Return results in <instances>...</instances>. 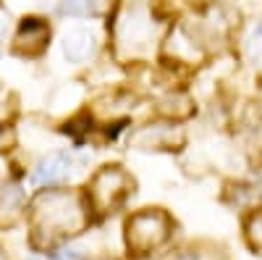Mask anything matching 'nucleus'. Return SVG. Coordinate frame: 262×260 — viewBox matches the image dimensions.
Returning a JSON list of instances; mask_svg holds the SVG:
<instances>
[{
	"mask_svg": "<svg viewBox=\"0 0 262 260\" xmlns=\"http://www.w3.org/2000/svg\"><path fill=\"white\" fill-rule=\"evenodd\" d=\"M90 215L86 205L71 189H48L39 192L29 205V226H32V242L45 250L55 242L74 236L86 229Z\"/></svg>",
	"mask_w": 262,
	"mask_h": 260,
	"instance_id": "1",
	"label": "nucleus"
},
{
	"mask_svg": "<svg viewBox=\"0 0 262 260\" xmlns=\"http://www.w3.org/2000/svg\"><path fill=\"white\" fill-rule=\"evenodd\" d=\"M163 34L155 0H121L113 18V50L118 61L147 58Z\"/></svg>",
	"mask_w": 262,
	"mask_h": 260,
	"instance_id": "2",
	"label": "nucleus"
},
{
	"mask_svg": "<svg viewBox=\"0 0 262 260\" xmlns=\"http://www.w3.org/2000/svg\"><path fill=\"white\" fill-rule=\"evenodd\" d=\"M126 247L134 255H149L160 250L173 234L170 215L160 208H144L126 221Z\"/></svg>",
	"mask_w": 262,
	"mask_h": 260,
	"instance_id": "3",
	"label": "nucleus"
},
{
	"mask_svg": "<svg viewBox=\"0 0 262 260\" xmlns=\"http://www.w3.org/2000/svg\"><path fill=\"white\" fill-rule=\"evenodd\" d=\"M134 192V179L128 176V171L121 166H102L86 187V197H90L92 210L97 213H113L118 210Z\"/></svg>",
	"mask_w": 262,
	"mask_h": 260,
	"instance_id": "4",
	"label": "nucleus"
},
{
	"mask_svg": "<svg viewBox=\"0 0 262 260\" xmlns=\"http://www.w3.org/2000/svg\"><path fill=\"white\" fill-rule=\"evenodd\" d=\"M184 142L186 134L181 126H176V121H152L137 126L128 134V147L134 150H179Z\"/></svg>",
	"mask_w": 262,
	"mask_h": 260,
	"instance_id": "5",
	"label": "nucleus"
},
{
	"mask_svg": "<svg viewBox=\"0 0 262 260\" xmlns=\"http://www.w3.org/2000/svg\"><path fill=\"white\" fill-rule=\"evenodd\" d=\"M48 42H50V27L45 21L42 18H24L18 24L13 48H16V53L27 55V58H37L48 50Z\"/></svg>",
	"mask_w": 262,
	"mask_h": 260,
	"instance_id": "6",
	"label": "nucleus"
},
{
	"mask_svg": "<svg viewBox=\"0 0 262 260\" xmlns=\"http://www.w3.org/2000/svg\"><path fill=\"white\" fill-rule=\"evenodd\" d=\"M74 171V161L69 153H50L45 158H39V163L32 171V184L37 187H55L63 184L71 176Z\"/></svg>",
	"mask_w": 262,
	"mask_h": 260,
	"instance_id": "7",
	"label": "nucleus"
},
{
	"mask_svg": "<svg viewBox=\"0 0 262 260\" xmlns=\"http://www.w3.org/2000/svg\"><path fill=\"white\" fill-rule=\"evenodd\" d=\"M97 50V39L86 27H74L63 34V55L69 63H86Z\"/></svg>",
	"mask_w": 262,
	"mask_h": 260,
	"instance_id": "8",
	"label": "nucleus"
},
{
	"mask_svg": "<svg viewBox=\"0 0 262 260\" xmlns=\"http://www.w3.org/2000/svg\"><path fill=\"white\" fill-rule=\"evenodd\" d=\"M134 108V97L123 95V92H111V95H102L92 103V116L102 124L107 121H121L126 113H131Z\"/></svg>",
	"mask_w": 262,
	"mask_h": 260,
	"instance_id": "9",
	"label": "nucleus"
},
{
	"mask_svg": "<svg viewBox=\"0 0 262 260\" xmlns=\"http://www.w3.org/2000/svg\"><path fill=\"white\" fill-rule=\"evenodd\" d=\"M168 55L173 61H179V63H194V61L202 58V48L184 27H179L176 32H173L170 42H168Z\"/></svg>",
	"mask_w": 262,
	"mask_h": 260,
	"instance_id": "10",
	"label": "nucleus"
},
{
	"mask_svg": "<svg viewBox=\"0 0 262 260\" xmlns=\"http://www.w3.org/2000/svg\"><path fill=\"white\" fill-rule=\"evenodd\" d=\"M21 215H24V192L16 184L0 187V224L13 226V224H18Z\"/></svg>",
	"mask_w": 262,
	"mask_h": 260,
	"instance_id": "11",
	"label": "nucleus"
},
{
	"mask_svg": "<svg viewBox=\"0 0 262 260\" xmlns=\"http://www.w3.org/2000/svg\"><path fill=\"white\" fill-rule=\"evenodd\" d=\"M158 113L168 121H184L194 113V100L186 92H168L158 100Z\"/></svg>",
	"mask_w": 262,
	"mask_h": 260,
	"instance_id": "12",
	"label": "nucleus"
},
{
	"mask_svg": "<svg viewBox=\"0 0 262 260\" xmlns=\"http://www.w3.org/2000/svg\"><path fill=\"white\" fill-rule=\"evenodd\" d=\"M247 242L254 252L262 255V210L252 213L249 221H247Z\"/></svg>",
	"mask_w": 262,
	"mask_h": 260,
	"instance_id": "13",
	"label": "nucleus"
},
{
	"mask_svg": "<svg viewBox=\"0 0 262 260\" xmlns=\"http://www.w3.org/2000/svg\"><path fill=\"white\" fill-rule=\"evenodd\" d=\"M79 97H81V90H79V87H74V84L60 87V90L53 95V111H63V108H71Z\"/></svg>",
	"mask_w": 262,
	"mask_h": 260,
	"instance_id": "14",
	"label": "nucleus"
},
{
	"mask_svg": "<svg viewBox=\"0 0 262 260\" xmlns=\"http://www.w3.org/2000/svg\"><path fill=\"white\" fill-rule=\"evenodd\" d=\"M60 13L86 16V13H92V6H90V0H60Z\"/></svg>",
	"mask_w": 262,
	"mask_h": 260,
	"instance_id": "15",
	"label": "nucleus"
},
{
	"mask_svg": "<svg viewBox=\"0 0 262 260\" xmlns=\"http://www.w3.org/2000/svg\"><path fill=\"white\" fill-rule=\"evenodd\" d=\"M13 111H16V100H13V95L6 90L3 84H0V124H6V121L13 116Z\"/></svg>",
	"mask_w": 262,
	"mask_h": 260,
	"instance_id": "16",
	"label": "nucleus"
},
{
	"mask_svg": "<svg viewBox=\"0 0 262 260\" xmlns=\"http://www.w3.org/2000/svg\"><path fill=\"white\" fill-rule=\"evenodd\" d=\"M16 147V132H13V126H6V124H0V153H6V150Z\"/></svg>",
	"mask_w": 262,
	"mask_h": 260,
	"instance_id": "17",
	"label": "nucleus"
},
{
	"mask_svg": "<svg viewBox=\"0 0 262 260\" xmlns=\"http://www.w3.org/2000/svg\"><path fill=\"white\" fill-rule=\"evenodd\" d=\"M55 260H86V257H84V252H81L79 247H69V250L58 252V257H55Z\"/></svg>",
	"mask_w": 262,
	"mask_h": 260,
	"instance_id": "18",
	"label": "nucleus"
},
{
	"mask_svg": "<svg viewBox=\"0 0 262 260\" xmlns=\"http://www.w3.org/2000/svg\"><path fill=\"white\" fill-rule=\"evenodd\" d=\"M217 252V250H215ZM215 255L210 252V255H200V252H184V255H179L176 260H212Z\"/></svg>",
	"mask_w": 262,
	"mask_h": 260,
	"instance_id": "19",
	"label": "nucleus"
},
{
	"mask_svg": "<svg viewBox=\"0 0 262 260\" xmlns=\"http://www.w3.org/2000/svg\"><path fill=\"white\" fill-rule=\"evenodd\" d=\"M254 55L262 61V27H259L257 34H254Z\"/></svg>",
	"mask_w": 262,
	"mask_h": 260,
	"instance_id": "20",
	"label": "nucleus"
},
{
	"mask_svg": "<svg viewBox=\"0 0 262 260\" xmlns=\"http://www.w3.org/2000/svg\"><path fill=\"white\" fill-rule=\"evenodd\" d=\"M6 29H8V16H6L3 11H0V37L6 34Z\"/></svg>",
	"mask_w": 262,
	"mask_h": 260,
	"instance_id": "21",
	"label": "nucleus"
},
{
	"mask_svg": "<svg viewBox=\"0 0 262 260\" xmlns=\"http://www.w3.org/2000/svg\"><path fill=\"white\" fill-rule=\"evenodd\" d=\"M0 260H3V255H0Z\"/></svg>",
	"mask_w": 262,
	"mask_h": 260,
	"instance_id": "22",
	"label": "nucleus"
}]
</instances>
